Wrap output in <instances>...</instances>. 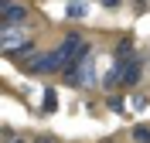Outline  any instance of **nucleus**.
<instances>
[{
    "label": "nucleus",
    "instance_id": "0eeeda50",
    "mask_svg": "<svg viewBox=\"0 0 150 143\" xmlns=\"http://www.w3.org/2000/svg\"><path fill=\"white\" fill-rule=\"evenodd\" d=\"M133 140H140V143H150V130H147V126H133Z\"/></svg>",
    "mask_w": 150,
    "mask_h": 143
},
{
    "label": "nucleus",
    "instance_id": "6e6552de",
    "mask_svg": "<svg viewBox=\"0 0 150 143\" xmlns=\"http://www.w3.org/2000/svg\"><path fill=\"white\" fill-rule=\"evenodd\" d=\"M130 48H133V41H130V38H123V41H120V48H116V51H120V55H126V51H130Z\"/></svg>",
    "mask_w": 150,
    "mask_h": 143
},
{
    "label": "nucleus",
    "instance_id": "f03ea898",
    "mask_svg": "<svg viewBox=\"0 0 150 143\" xmlns=\"http://www.w3.org/2000/svg\"><path fill=\"white\" fill-rule=\"evenodd\" d=\"M65 82L68 85H79V89H92L96 85V61L92 58H79L65 68Z\"/></svg>",
    "mask_w": 150,
    "mask_h": 143
},
{
    "label": "nucleus",
    "instance_id": "7ed1b4c3",
    "mask_svg": "<svg viewBox=\"0 0 150 143\" xmlns=\"http://www.w3.org/2000/svg\"><path fill=\"white\" fill-rule=\"evenodd\" d=\"M28 4L24 0H4V10H0V20L4 24H24L28 20Z\"/></svg>",
    "mask_w": 150,
    "mask_h": 143
},
{
    "label": "nucleus",
    "instance_id": "423d86ee",
    "mask_svg": "<svg viewBox=\"0 0 150 143\" xmlns=\"http://www.w3.org/2000/svg\"><path fill=\"white\" fill-rule=\"evenodd\" d=\"M41 109H45V113H55V109H58V95L51 92V89L45 92V102H41Z\"/></svg>",
    "mask_w": 150,
    "mask_h": 143
},
{
    "label": "nucleus",
    "instance_id": "9d476101",
    "mask_svg": "<svg viewBox=\"0 0 150 143\" xmlns=\"http://www.w3.org/2000/svg\"><path fill=\"white\" fill-rule=\"evenodd\" d=\"M7 143H24V140H17V136H7Z\"/></svg>",
    "mask_w": 150,
    "mask_h": 143
},
{
    "label": "nucleus",
    "instance_id": "f257e3e1",
    "mask_svg": "<svg viewBox=\"0 0 150 143\" xmlns=\"http://www.w3.org/2000/svg\"><path fill=\"white\" fill-rule=\"evenodd\" d=\"M0 44H4L7 55H28L31 48H34V41L24 34V24H4V31H0Z\"/></svg>",
    "mask_w": 150,
    "mask_h": 143
},
{
    "label": "nucleus",
    "instance_id": "1a4fd4ad",
    "mask_svg": "<svg viewBox=\"0 0 150 143\" xmlns=\"http://www.w3.org/2000/svg\"><path fill=\"white\" fill-rule=\"evenodd\" d=\"M103 7H109V10H112V7H120V0H103Z\"/></svg>",
    "mask_w": 150,
    "mask_h": 143
},
{
    "label": "nucleus",
    "instance_id": "20e7f679",
    "mask_svg": "<svg viewBox=\"0 0 150 143\" xmlns=\"http://www.w3.org/2000/svg\"><path fill=\"white\" fill-rule=\"evenodd\" d=\"M140 75H143V68H140V61L137 58H123V78H120V85H137L140 82Z\"/></svg>",
    "mask_w": 150,
    "mask_h": 143
},
{
    "label": "nucleus",
    "instance_id": "39448f33",
    "mask_svg": "<svg viewBox=\"0 0 150 143\" xmlns=\"http://www.w3.org/2000/svg\"><path fill=\"white\" fill-rule=\"evenodd\" d=\"M85 14H89L85 0H68V7H65V17H72V20H82Z\"/></svg>",
    "mask_w": 150,
    "mask_h": 143
}]
</instances>
